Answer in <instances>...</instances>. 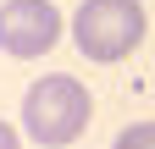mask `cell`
Listing matches in <instances>:
<instances>
[{
  "label": "cell",
  "mask_w": 155,
  "mask_h": 149,
  "mask_svg": "<svg viewBox=\"0 0 155 149\" xmlns=\"http://www.w3.org/2000/svg\"><path fill=\"white\" fill-rule=\"evenodd\" d=\"M89 116H94L89 88L78 78H67V72L33 78L28 94H22V127H28V138L45 144V149H67L72 138H83Z\"/></svg>",
  "instance_id": "cell-1"
},
{
  "label": "cell",
  "mask_w": 155,
  "mask_h": 149,
  "mask_svg": "<svg viewBox=\"0 0 155 149\" xmlns=\"http://www.w3.org/2000/svg\"><path fill=\"white\" fill-rule=\"evenodd\" d=\"M144 6L139 0H83V6L72 11V44L89 55V61H122L144 44Z\"/></svg>",
  "instance_id": "cell-2"
},
{
  "label": "cell",
  "mask_w": 155,
  "mask_h": 149,
  "mask_svg": "<svg viewBox=\"0 0 155 149\" xmlns=\"http://www.w3.org/2000/svg\"><path fill=\"white\" fill-rule=\"evenodd\" d=\"M61 11L55 0H0V50L17 55V61H33V55H50L61 44Z\"/></svg>",
  "instance_id": "cell-3"
},
{
  "label": "cell",
  "mask_w": 155,
  "mask_h": 149,
  "mask_svg": "<svg viewBox=\"0 0 155 149\" xmlns=\"http://www.w3.org/2000/svg\"><path fill=\"white\" fill-rule=\"evenodd\" d=\"M111 149H155V122H133V127H122Z\"/></svg>",
  "instance_id": "cell-4"
},
{
  "label": "cell",
  "mask_w": 155,
  "mask_h": 149,
  "mask_svg": "<svg viewBox=\"0 0 155 149\" xmlns=\"http://www.w3.org/2000/svg\"><path fill=\"white\" fill-rule=\"evenodd\" d=\"M0 149H22V138H17V127H11V122H0Z\"/></svg>",
  "instance_id": "cell-5"
}]
</instances>
